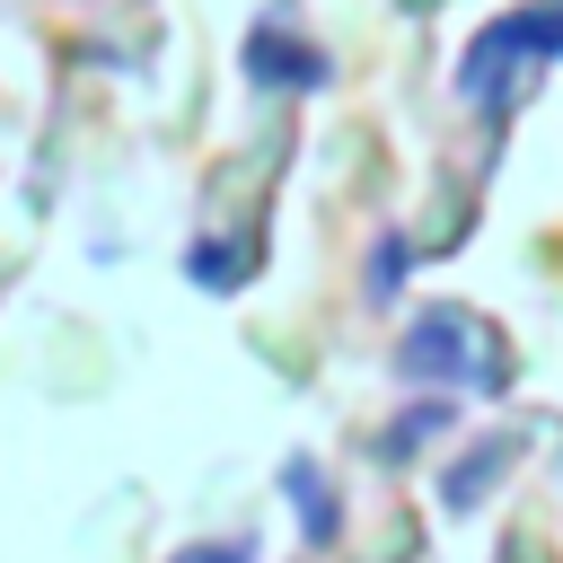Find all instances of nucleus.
Returning a JSON list of instances; mask_svg holds the SVG:
<instances>
[{
	"mask_svg": "<svg viewBox=\"0 0 563 563\" xmlns=\"http://www.w3.org/2000/svg\"><path fill=\"white\" fill-rule=\"evenodd\" d=\"M396 282H405V238H378V255H369V299L387 308V299H396Z\"/></svg>",
	"mask_w": 563,
	"mask_h": 563,
	"instance_id": "obj_7",
	"label": "nucleus"
},
{
	"mask_svg": "<svg viewBox=\"0 0 563 563\" xmlns=\"http://www.w3.org/2000/svg\"><path fill=\"white\" fill-rule=\"evenodd\" d=\"M396 378L405 387H475V396H493V387H510V361H501V334L484 325V317H466V308H422L413 325H405V343H396Z\"/></svg>",
	"mask_w": 563,
	"mask_h": 563,
	"instance_id": "obj_1",
	"label": "nucleus"
},
{
	"mask_svg": "<svg viewBox=\"0 0 563 563\" xmlns=\"http://www.w3.org/2000/svg\"><path fill=\"white\" fill-rule=\"evenodd\" d=\"M185 273H194L202 290H238V282H246V246H220V238H202V246L185 255Z\"/></svg>",
	"mask_w": 563,
	"mask_h": 563,
	"instance_id": "obj_6",
	"label": "nucleus"
},
{
	"mask_svg": "<svg viewBox=\"0 0 563 563\" xmlns=\"http://www.w3.org/2000/svg\"><path fill=\"white\" fill-rule=\"evenodd\" d=\"M282 493H290V510H299V537H308V545H334L343 510H334L325 466H317V457H282Z\"/></svg>",
	"mask_w": 563,
	"mask_h": 563,
	"instance_id": "obj_3",
	"label": "nucleus"
},
{
	"mask_svg": "<svg viewBox=\"0 0 563 563\" xmlns=\"http://www.w3.org/2000/svg\"><path fill=\"white\" fill-rule=\"evenodd\" d=\"M554 9H563V0H554Z\"/></svg>",
	"mask_w": 563,
	"mask_h": 563,
	"instance_id": "obj_9",
	"label": "nucleus"
},
{
	"mask_svg": "<svg viewBox=\"0 0 563 563\" xmlns=\"http://www.w3.org/2000/svg\"><path fill=\"white\" fill-rule=\"evenodd\" d=\"M510 457H519V440H475V449L440 475V501H449V510H484V493L510 475Z\"/></svg>",
	"mask_w": 563,
	"mask_h": 563,
	"instance_id": "obj_4",
	"label": "nucleus"
},
{
	"mask_svg": "<svg viewBox=\"0 0 563 563\" xmlns=\"http://www.w3.org/2000/svg\"><path fill=\"white\" fill-rule=\"evenodd\" d=\"M246 70H255L264 88H317V79H325V53L299 44V35H282V26H255V35H246Z\"/></svg>",
	"mask_w": 563,
	"mask_h": 563,
	"instance_id": "obj_2",
	"label": "nucleus"
},
{
	"mask_svg": "<svg viewBox=\"0 0 563 563\" xmlns=\"http://www.w3.org/2000/svg\"><path fill=\"white\" fill-rule=\"evenodd\" d=\"M440 422H457V396H449V387H440V396H422V405H413V413H405V422L378 440V457H413V449H422Z\"/></svg>",
	"mask_w": 563,
	"mask_h": 563,
	"instance_id": "obj_5",
	"label": "nucleus"
},
{
	"mask_svg": "<svg viewBox=\"0 0 563 563\" xmlns=\"http://www.w3.org/2000/svg\"><path fill=\"white\" fill-rule=\"evenodd\" d=\"M176 563H255V545H185Z\"/></svg>",
	"mask_w": 563,
	"mask_h": 563,
	"instance_id": "obj_8",
	"label": "nucleus"
}]
</instances>
